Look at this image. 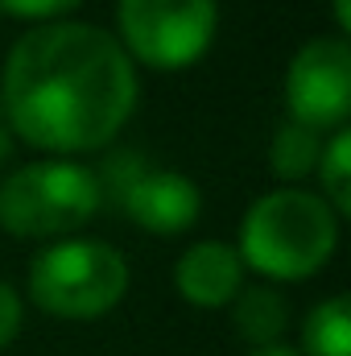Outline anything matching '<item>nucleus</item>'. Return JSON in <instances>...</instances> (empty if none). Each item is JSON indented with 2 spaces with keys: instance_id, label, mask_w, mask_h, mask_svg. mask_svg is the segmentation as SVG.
<instances>
[{
  "instance_id": "1",
  "label": "nucleus",
  "mask_w": 351,
  "mask_h": 356,
  "mask_svg": "<svg viewBox=\"0 0 351 356\" xmlns=\"http://www.w3.org/2000/svg\"><path fill=\"white\" fill-rule=\"evenodd\" d=\"M0 95L8 124L29 145L79 154L120 133L137 104V75L112 33L54 21L8 50Z\"/></svg>"
},
{
  "instance_id": "2",
  "label": "nucleus",
  "mask_w": 351,
  "mask_h": 356,
  "mask_svg": "<svg viewBox=\"0 0 351 356\" xmlns=\"http://www.w3.org/2000/svg\"><path fill=\"white\" fill-rule=\"evenodd\" d=\"M335 211L310 195L281 186L252 203L240 224V261L268 277H306L335 249Z\"/></svg>"
},
{
  "instance_id": "3",
  "label": "nucleus",
  "mask_w": 351,
  "mask_h": 356,
  "mask_svg": "<svg viewBox=\"0 0 351 356\" xmlns=\"http://www.w3.org/2000/svg\"><path fill=\"white\" fill-rule=\"evenodd\" d=\"M124 290H128V266L103 241L50 245L29 269L33 302L62 319H95L112 311Z\"/></svg>"
},
{
  "instance_id": "4",
  "label": "nucleus",
  "mask_w": 351,
  "mask_h": 356,
  "mask_svg": "<svg viewBox=\"0 0 351 356\" xmlns=\"http://www.w3.org/2000/svg\"><path fill=\"white\" fill-rule=\"evenodd\" d=\"M99 178L75 162H33L0 182V224L17 236L79 228L99 211Z\"/></svg>"
},
{
  "instance_id": "5",
  "label": "nucleus",
  "mask_w": 351,
  "mask_h": 356,
  "mask_svg": "<svg viewBox=\"0 0 351 356\" xmlns=\"http://www.w3.org/2000/svg\"><path fill=\"white\" fill-rule=\"evenodd\" d=\"M120 29L153 67L194 63L215 33V0H120Z\"/></svg>"
},
{
  "instance_id": "6",
  "label": "nucleus",
  "mask_w": 351,
  "mask_h": 356,
  "mask_svg": "<svg viewBox=\"0 0 351 356\" xmlns=\"http://www.w3.org/2000/svg\"><path fill=\"white\" fill-rule=\"evenodd\" d=\"M285 99L298 124L306 129H343L351 112V50L343 38L306 42L285 79Z\"/></svg>"
},
{
  "instance_id": "7",
  "label": "nucleus",
  "mask_w": 351,
  "mask_h": 356,
  "mask_svg": "<svg viewBox=\"0 0 351 356\" xmlns=\"http://www.w3.org/2000/svg\"><path fill=\"white\" fill-rule=\"evenodd\" d=\"M116 170V199L124 203V211L153 232H178L186 224H194L198 216V186L178 170H162V166H141L132 154L112 162Z\"/></svg>"
},
{
  "instance_id": "8",
  "label": "nucleus",
  "mask_w": 351,
  "mask_h": 356,
  "mask_svg": "<svg viewBox=\"0 0 351 356\" xmlns=\"http://www.w3.org/2000/svg\"><path fill=\"white\" fill-rule=\"evenodd\" d=\"M240 277H244L240 253L232 245H219V241H198L194 249H186L178 257L174 269L178 290L198 307H223L240 290Z\"/></svg>"
},
{
  "instance_id": "9",
  "label": "nucleus",
  "mask_w": 351,
  "mask_h": 356,
  "mask_svg": "<svg viewBox=\"0 0 351 356\" xmlns=\"http://www.w3.org/2000/svg\"><path fill=\"white\" fill-rule=\"evenodd\" d=\"M351 302L327 298L306 315V348L310 356H351Z\"/></svg>"
},
{
  "instance_id": "10",
  "label": "nucleus",
  "mask_w": 351,
  "mask_h": 356,
  "mask_svg": "<svg viewBox=\"0 0 351 356\" xmlns=\"http://www.w3.org/2000/svg\"><path fill=\"white\" fill-rule=\"evenodd\" d=\"M273 170L281 178H302L310 175L314 166H318V158H323V145H318V133L314 129H306V124H298V120H289V124H281L277 129V137H273Z\"/></svg>"
},
{
  "instance_id": "11",
  "label": "nucleus",
  "mask_w": 351,
  "mask_h": 356,
  "mask_svg": "<svg viewBox=\"0 0 351 356\" xmlns=\"http://www.w3.org/2000/svg\"><path fill=\"white\" fill-rule=\"evenodd\" d=\"M236 327H240L248 340H257V344L268 348V344L281 336V327H285V302H281L273 290H264V286L244 290L240 302H236Z\"/></svg>"
},
{
  "instance_id": "12",
  "label": "nucleus",
  "mask_w": 351,
  "mask_h": 356,
  "mask_svg": "<svg viewBox=\"0 0 351 356\" xmlns=\"http://www.w3.org/2000/svg\"><path fill=\"white\" fill-rule=\"evenodd\" d=\"M348 154H351V133L339 129L331 137V145L323 149L318 158V170H323V191H327V207L331 211H348L351 207V175H348Z\"/></svg>"
},
{
  "instance_id": "13",
  "label": "nucleus",
  "mask_w": 351,
  "mask_h": 356,
  "mask_svg": "<svg viewBox=\"0 0 351 356\" xmlns=\"http://www.w3.org/2000/svg\"><path fill=\"white\" fill-rule=\"evenodd\" d=\"M79 0H0L4 13L12 17H25V21H46V17H58L67 8H75Z\"/></svg>"
},
{
  "instance_id": "14",
  "label": "nucleus",
  "mask_w": 351,
  "mask_h": 356,
  "mask_svg": "<svg viewBox=\"0 0 351 356\" xmlns=\"http://www.w3.org/2000/svg\"><path fill=\"white\" fill-rule=\"evenodd\" d=\"M17 327H21V298L8 282H0V348L17 336Z\"/></svg>"
},
{
  "instance_id": "15",
  "label": "nucleus",
  "mask_w": 351,
  "mask_h": 356,
  "mask_svg": "<svg viewBox=\"0 0 351 356\" xmlns=\"http://www.w3.org/2000/svg\"><path fill=\"white\" fill-rule=\"evenodd\" d=\"M335 17H339V25H343V29L351 25V8H348V0H335Z\"/></svg>"
},
{
  "instance_id": "16",
  "label": "nucleus",
  "mask_w": 351,
  "mask_h": 356,
  "mask_svg": "<svg viewBox=\"0 0 351 356\" xmlns=\"http://www.w3.org/2000/svg\"><path fill=\"white\" fill-rule=\"evenodd\" d=\"M248 356H293L289 348H277V344H268V348H257V353H248Z\"/></svg>"
}]
</instances>
